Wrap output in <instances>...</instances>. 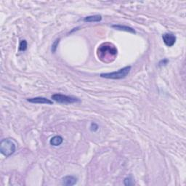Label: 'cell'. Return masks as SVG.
Returning a JSON list of instances; mask_svg holds the SVG:
<instances>
[{"label": "cell", "instance_id": "obj_5", "mask_svg": "<svg viewBox=\"0 0 186 186\" xmlns=\"http://www.w3.org/2000/svg\"><path fill=\"white\" fill-rule=\"evenodd\" d=\"M162 39L164 43L169 47L173 46L176 42V37L174 34H170V33H166L162 36Z\"/></svg>", "mask_w": 186, "mask_h": 186}, {"label": "cell", "instance_id": "obj_3", "mask_svg": "<svg viewBox=\"0 0 186 186\" xmlns=\"http://www.w3.org/2000/svg\"><path fill=\"white\" fill-rule=\"evenodd\" d=\"M16 149L15 143L10 139H4L0 143V152L4 156L9 157L14 154Z\"/></svg>", "mask_w": 186, "mask_h": 186}, {"label": "cell", "instance_id": "obj_14", "mask_svg": "<svg viewBox=\"0 0 186 186\" xmlns=\"http://www.w3.org/2000/svg\"><path fill=\"white\" fill-rule=\"evenodd\" d=\"M98 126H97V124L95 123H92L91 125H90V130L92 132H96L98 130Z\"/></svg>", "mask_w": 186, "mask_h": 186}, {"label": "cell", "instance_id": "obj_7", "mask_svg": "<svg viewBox=\"0 0 186 186\" xmlns=\"http://www.w3.org/2000/svg\"><path fill=\"white\" fill-rule=\"evenodd\" d=\"M77 183V178L74 176H66L62 179V184L66 186L74 185Z\"/></svg>", "mask_w": 186, "mask_h": 186}, {"label": "cell", "instance_id": "obj_11", "mask_svg": "<svg viewBox=\"0 0 186 186\" xmlns=\"http://www.w3.org/2000/svg\"><path fill=\"white\" fill-rule=\"evenodd\" d=\"M27 42L26 40H22L21 41L19 45V51H21V52H23V51H26V49H27Z\"/></svg>", "mask_w": 186, "mask_h": 186}, {"label": "cell", "instance_id": "obj_1", "mask_svg": "<svg viewBox=\"0 0 186 186\" xmlns=\"http://www.w3.org/2000/svg\"><path fill=\"white\" fill-rule=\"evenodd\" d=\"M117 49L113 44L105 42L102 44L97 48V55L98 58L104 63L114 61L117 56Z\"/></svg>", "mask_w": 186, "mask_h": 186}, {"label": "cell", "instance_id": "obj_12", "mask_svg": "<svg viewBox=\"0 0 186 186\" xmlns=\"http://www.w3.org/2000/svg\"><path fill=\"white\" fill-rule=\"evenodd\" d=\"M59 42H60V39H55V41L53 42L52 45V52L53 53H55L56 52V50H57V46L59 45Z\"/></svg>", "mask_w": 186, "mask_h": 186}, {"label": "cell", "instance_id": "obj_6", "mask_svg": "<svg viewBox=\"0 0 186 186\" xmlns=\"http://www.w3.org/2000/svg\"><path fill=\"white\" fill-rule=\"evenodd\" d=\"M27 101L32 103H37V104H49V105H52L53 102L50 100V99L46 98V97H33V98H28Z\"/></svg>", "mask_w": 186, "mask_h": 186}, {"label": "cell", "instance_id": "obj_9", "mask_svg": "<svg viewBox=\"0 0 186 186\" xmlns=\"http://www.w3.org/2000/svg\"><path fill=\"white\" fill-rule=\"evenodd\" d=\"M85 22L87 23H92V22H100L102 21V16L100 15H90L84 18L83 20Z\"/></svg>", "mask_w": 186, "mask_h": 186}, {"label": "cell", "instance_id": "obj_8", "mask_svg": "<svg viewBox=\"0 0 186 186\" xmlns=\"http://www.w3.org/2000/svg\"><path fill=\"white\" fill-rule=\"evenodd\" d=\"M112 28H115L116 30H119V31H124V32H127L129 33H131V34H136V32L135 31L134 28H132L130 26H122V25H112Z\"/></svg>", "mask_w": 186, "mask_h": 186}, {"label": "cell", "instance_id": "obj_4", "mask_svg": "<svg viewBox=\"0 0 186 186\" xmlns=\"http://www.w3.org/2000/svg\"><path fill=\"white\" fill-rule=\"evenodd\" d=\"M53 100L57 102V103H62V104H72L80 103L81 100L76 97L67 96V95L60 94V93H56V94L52 95L51 96Z\"/></svg>", "mask_w": 186, "mask_h": 186}, {"label": "cell", "instance_id": "obj_13", "mask_svg": "<svg viewBox=\"0 0 186 186\" xmlns=\"http://www.w3.org/2000/svg\"><path fill=\"white\" fill-rule=\"evenodd\" d=\"M124 183H125V185H134V182L133 180H132L130 178H127L125 179V180H124Z\"/></svg>", "mask_w": 186, "mask_h": 186}, {"label": "cell", "instance_id": "obj_2", "mask_svg": "<svg viewBox=\"0 0 186 186\" xmlns=\"http://www.w3.org/2000/svg\"><path fill=\"white\" fill-rule=\"evenodd\" d=\"M131 68L132 67L130 66H126V67L121 68V69L117 71L101 74L100 75V76L102 77V78L109 79H121L125 78V77L130 74Z\"/></svg>", "mask_w": 186, "mask_h": 186}, {"label": "cell", "instance_id": "obj_15", "mask_svg": "<svg viewBox=\"0 0 186 186\" xmlns=\"http://www.w3.org/2000/svg\"><path fill=\"white\" fill-rule=\"evenodd\" d=\"M168 62H169V61H168L167 59H164V60H161V61L159 62V66H166L167 64L168 63Z\"/></svg>", "mask_w": 186, "mask_h": 186}, {"label": "cell", "instance_id": "obj_10", "mask_svg": "<svg viewBox=\"0 0 186 186\" xmlns=\"http://www.w3.org/2000/svg\"><path fill=\"white\" fill-rule=\"evenodd\" d=\"M63 142V139L61 136L57 135V136H54L53 138L50 139V145H52L53 146H59L61 145Z\"/></svg>", "mask_w": 186, "mask_h": 186}]
</instances>
